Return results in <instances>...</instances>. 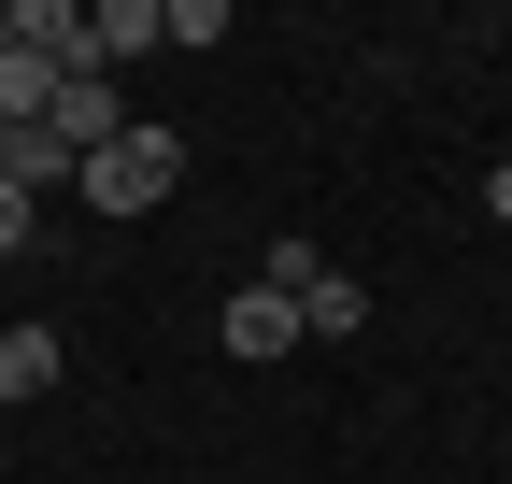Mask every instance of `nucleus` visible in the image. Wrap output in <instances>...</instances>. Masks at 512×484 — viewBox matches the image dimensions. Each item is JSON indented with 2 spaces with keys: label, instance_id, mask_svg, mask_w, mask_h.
<instances>
[{
  "label": "nucleus",
  "instance_id": "6",
  "mask_svg": "<svg viewBox=\"0 0 512 484\" xmlns=\"http://www.w3.org/2000/svg\"><path fill=\"white\" fill-rule=\"evenodd\" d=\"M15 43L57 57V72H86V0H15Z\"/></svg>",
  "mask_w": 512,
  "mask_h": 484
},
{
  "label": "nucleus",
  "instance_id": "8",
  "mask_svg": "<svg viewBox=\"0 0 512 484\" xmlns=\"http://www.w3.org/2000/svg\"><path fill=\"white\" fill-rule=\"evenodd\" d=\"M0 171H15L29 200H43V186H86V171H72V143H57V129H0Z\"/></svg>",
  "mask_w": 512,
  "mask_h": 484
},
{
  "label": "nucleus",
  "instance_id": "7",
  "mask_svg": "<svg viewBox=\"0 0 512 484\" xmlns=\"http://www.w3.org/2000/svg\"><path fill=\"white\" fill-rule=\"evenodd\" d=\"M57 385V328L29 314V328H0V413H15V399H43Z\"/></svg>",
  "mask_w": 512,
  "mask_h": 484
},
{
  "label": "nucleus",
  "instance_id": "11",
  "mask_svg": "<svg viewBox=\"0 0 512 484\" xmlns=\"http://www.w3.org/2000/svg\"><path fill=\"white\" fill-rule=\"evenodd\" d=\"M484 214H498V228H512V157H498V171H484Z\"/></svg>",
  "mask_w": 512,
  "mask_h": 484
},
{
  "label": "nucleus",
  "instance_id": "1",
  "mask_svg": "<svg viewBox=\"0 0 512 484\" xmlns=\"http://www.w3.org/2000/svg\"><path fill=\"white\" fill-rule=\"evenodd\" d=\"M171 186H185V143L157 129V114H128V129L86 157V214H114V228H128V214H157Z\"/></svg>",
  "mask_w": 512,
  "mask_h": 484
},
{
  "label": "nucleus",
  "instance_id": "5",
  "mask_svg": "<svg viewBox=\"0 0 512 484\" xmlns=\"http://www.w3.org/2000/svg\"><path fill=\"white\" fill-rule=\"evenodd\" d=\"M57 86H72V72H57V57H29V43H0V129H43V114H57Z\"/></svg>",
  "mask_w": 512,
  "mask_h": 484
},
{
  "label": "nucleus",
  "instance_id": "3",
  "mask_svg": "<svg viewBox=\"0 0 512 484\" xmlns=\"http://www.w3.org/2000/svg\"><path fill=\"white\" fill-rule=\"evenodd\" d=\"M43 129L72 143V171H86V157H100V143L128 129V100H114V72H72V86H57V114H43Z\"/></svg>",
  "mask_w": 512,
  "mask_h": 484
},
{
  "label": "nucleus",
  "instance_id": "10",
  "mask_svg": "<svg viewBox=\"0 0 512 484\" xmlns=\"http://www.w3.org/2000/svg\"><path fill=\"white\" fill-rule=\"evenodd\" d=\"M29 228H43V200L15 186V171H0V257H29Z\"/></svg>",
  "mask_w": 512,
  "mask_h": 484
},
{
  "label": "nucleus",
  "instance_id": "13",
  "mask_svg": "<svg viewBox=\"0 0 512 484\" xmlns=\"http://www.w3.org/2000/svg\"><path fill=\"white\" fill-rule=\"evenodd\" d=\"M0 428H15V413H0Z\"/></svg>",
  "mask_w": 512,
  "mask_h": 484
},
{
  "label": "nucleus",
  "instance_id": "12",
  "mask_svg": "<svg viewBox=\"0 0 512 484\" xmlns=\"http://www.w3.org/2000/svg\"><path fill=\"white\" fill-rule=\"evenodd\" d=\"M0 43H15V0H0Z\"/></svg>",
  "mask_w": 512,
  "mask_h": 484
},
{
  "label": "nucleus",
  "instance_id": "2",
  "mask_svg": "<svg viewBox=\"0 0 512 484\" xmlns=\"http://www.w3.org/2000/svg\"><path fill=\"white\" fill-rule=\"evenodd\" d=\"M128 57H171V0H86V72H128Z\"/></svg>",
  "mask_w": 512,
  "mask_h": 484
},
{
  "label": "nucleus",
  "instance_id": "9",
  "mask_svg": "<svg viewBox=\"0 0 512 484\" xmlns=\"http://www.w3.org/2000/svg\"><path fill=\"white\" fill-rule=\"evenodd\" d=\"M356 328H370V285H342V271H328V285L299 299V342H356Z\"/></svg>",
  "mask_w": 512,
  "mask_h": 484
},
{
  "label": "nucleus",
  "instance_id": "4",
  "mask_svg": "<svg viewBox=\"0 0 512 484\" xmlns=\"http://www.w3.org/2000/svg\"><path fill=\"white\" fill-rule=\"evenodd\" d=\"M285 342H299V299H271V285H242V299H228V356H242V371H271Z\"/></svg>",
  "mask_w": 512,
  "mask_h": 484
}]
</instances>
